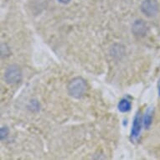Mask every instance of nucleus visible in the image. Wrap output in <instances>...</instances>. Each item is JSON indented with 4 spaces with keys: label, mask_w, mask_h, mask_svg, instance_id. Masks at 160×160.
I'll use <instances>...</instances> for the list:
<instances>
[{
    "label": "nucleus",
    "mask_w": 160,
    "mask_h": 160,
    "mask_svg": "<svg viewBox=\"0 0 160 160\" xmlns=\"http://www.w3.org/2000/svg\"><path fill=\"white\" fill-rule=\"evenodd\" d=\"M132 32L137 36H144L147 33V25L142 20H136L132 25Z\"/></svg>",
    "instance_id": "nucleus-5"
},
{
    "label": "nucleus",
    "mask_w": 160,
    "mask_h": 160,
    "mask_svg": "<svg viewBox=\"0 0 160 160\" xmlns=\"http://www.w3.org/2000/svg\"><path fill=\"white\" fill-rule=\"evenodd\" d=\"M4 80L6 83L9 85H15L20 82L22 80V71L20 67L16 64L8 66L4 72Z\"/></svg>",
    "instance_id": "nucleus-2"
},
{
    "label": "nucleus",
    "mask_w": 160,
    "mask_h": 160,
    "mask_svg": "<svg viewBox=\"0 0 160 160\" xmlns=\"http://www.w3.org/2000/svg\"><path fill=\"white\" fill-rule=\"evenodd\" d=\"M158 96L160 97V79L158 80Z\"/></svg>",
    "instance_id": "nucleus-10"
},
{
    "label": "nucleus",
    "mask_w": 160,
    "mask_h": 160,
    "mask_svg": "<svg viewBox=\"0 0 160 160\" xmlns=\"http://www.w3.org/2000/svg\"><path fill=\"white\" fill-rule=\"evenodd\" d=\"M118 108L121 112H128L132 108V102L128 97H124L120 100V102H118Z\"/></svg>",
    "instance_id": "nucleus-6"
},
{
    "label": "nucleus",
    "mask_w": 160,
    "mask_h": 160,
    "mask_svg": "<svg viewBox=\"0 0 160 160\" xmlns=\"http://www.w3.org/2000/svg\"><path fill=\"white\" fill-rule=\"evenodd\" d=\"M58 1H59L60 3H64V4H66V3H70V1H71V0H58Z\"/></svg>",
    "instance_id": "nucleus-9"
},
{
    "label": "nucleus",
    "mask_w": 160,
    "mask_h": 160,
    "mask_svg": "<svg viewBox=\"0 0 160 160\" xmlns=\"http://www.w3.org/2000/svg\"><path fill=\"white\" fill-rule=\"evenodd\" d=\"M142 123H143V119H142V116H141V112H138L135 117H134L132 125L131 134H130L132 140H136L139 137V134H140L141 130H142Z\"/></svg>",
    "instance_id": "nucleus-4"
},
{
    "label": "nucleus",
    "mask_w": 160,
    "mask_h": 160,
    "mask_svg": "<svg viewBox=\"0 0 160 160\" xmlns=\"http://www.w3.org/2000/svg\"><path fill=\"white\" fill-rule=\"evenodd\" d=\"M152 122V110L151 108H148L145 113L144 118H143V125L147 129H148L151 126Z\"/></svg>",
    "instance_id": "nucleus-7"
},
{
    "label": "nucleus",
    "mask_w": 160,
    "mask_h": 160,
    "mask_svg": "<svg viewBox=\"0 0 160 160\" xmlns=\"http://www.w3.org/2000/svg\"><path fill=\"white\" fill-rule=\"evenodd\" d=\"M140 8L142 13L148 18L154 17L158 12V5L155 0H144Z\"/></svg>",
    "instance_id": "nucleus-3"
},
{
    "label": "nucleus",
    "mask_w": 160,
    "mask_h": 160,
    "mask_svg": "<svg viewBox=\"0 0 160 160\" xmlns=\"http://www.w3.org/2000/svg\"><path fill=\"white\" fill-rule=\"evenodd\" d=\"M88 91V85L87 81L82 77H76L69 82L67 86V92L71 97L80 99L85 97Z\"/></svg>",
    "instance_id": "nucleus-1"
},
{
    "label": "nucleus",
    "mask_w": 160,
    "mask_h": 160,
    "mask_svg": "<svg viewBox=\"0 0 160 160\" xmlns=\"http://www.w3.org/2000/svg\"><path fill=\"white\" fill-rule=\"evenodd\" d=\"M8 133H9V130H8V128L7 127H2L1 130H0V138H1V140L5 139L8 137Z\"/></svg>",
    "instance_id": "nucleus-8"
}]
</instances>
